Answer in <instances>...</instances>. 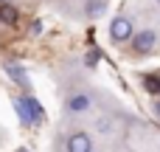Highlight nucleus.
Returning a JSON list of instances; mask_svg holds the SVG:
<instances>
[{
	"label": "nucleus",
	"instance_id": "20e7f679",
	"mask_svg": "<svg viewBox=\"0 0 160 152\" xmlns=\"http://www.w3.org/2000/svg\"><path fill=\"white\" fill-rule=\"evenodd\" d=\"M68 107H70L73 113H84V110L90 107V96H84V93H76V96H70Z\"/></svg>",
	"mask_w": 160,
	"mask_h": 152
},
{
	"label": "nucleus",
	"instance_id": "7ed1b4c3",
	"mask_svg": "<svg viewBox=\"0 0 160 152\" xmlns=\"http://www.w3.org/2000/svg\"><path fill=\"white\" fill-rule=\"evenodd\" d=\"M90 149H93V144H90V135H84V133H73L65 144V152H90Z\"/></svg>",
	"mask_w": 160,
	"mask_h": 152
},
{
	"label": "nucleus",
	"instance_id": "f03ea898",
	"mask_svg": "<svg viewBox=\"0 0 160 152\" xmlns=\"http://www.w3.org/2000/svg\"><path fill=\"white\" fill-rule=\"evenodd\" d=\"M132 42H135V51H138V54H146V51H152V48H155L158 34H155V31H141V34H132Z\"/></svg>",
	"mask_w": 160,
	"mask_h": 152
},
{
	"label": "nucleus",
	"instance_id": "f8f14e48",
	"mask_svg": "<svg viewBox=\"0 0 160 152\" xmlns=\"http://www.w3.org/2000/svg\"><path fill=\"white\" fill-rule=\"evenodd\" d=\"M39 31H42V23H39V20H37V23H31V34H39Z\"/></svg>",
	"mask_w": 160,
	"mask_h": 152
},
{
	"label": "nucleus",
	"instance_id": "ddd939ff",
	"mask_svg": "<svg viewBox=\"0 0 160 152\" xmlns=\"http://www.w3.org/2000/svg\"><path fill=\"white\" fill-rule=\"evenodd\" d=\"M155 107H158V116H160V102H158V104H155Z\"/></svg>",
	"mask_w": 160,
	"mask_h": 152
},
{
	"label": "nucleus",
	"instance_id": "9d476101",
	"mask_svg": "<svg viewBox=\"0 0 160 152\" xmlns=\"http://www.w3.org/2000/svg\"><path fill=\"white\" fill-rule=\"evenodd\" d=\"M101 11H104V6H101V3H96V0H93V3H87V14H90V17H98Z\"/></svg>",
	"mask_w": 160,
	"mask_h": 152
},
{
	"label": "nucleus",
	"instance_id": "f257e3e1",
	"mask_svg": "<svg viewBox=\"0 0 160 152\" xmlns=\"http://www.w3.org/2000/svg\"><path fill=\"white\" fill-rule=\"evenodd\" d=\"M110 34H112V39L115 42H127V39H132V23H129V17H115L112 20V25H110Z\"/></svg>",
	"mask_w": 160,
	"mask_h": 152
},
{
	"label": "nucleus",
	"instance_id": "6e6552de",
	"mask_svg": "<svg viewBox=\"0 0 160 152\" xmlns=\"http://www.w3.org/2000/svg\"><path fill=\"white\" fill-rule=\"evenodd\" d=\"M0 20L3 23H17V8L14 6H3L0 8Z\"/></svg>",
	"mask_w": 160,
	"mask_h": 152
},
{
	"label": "nucleus",
	"instance_id": "1a4fd4ad",
	"mask_svg": "<svg viewBox=\"0 0 160 152\" xmlns=\"http://www.w3.org/2000/svg\"><path fill=\"white\" fill-rule=\"evenodd\" d=\"M143 87H146L149 93H160V79L158 76H146V79H143Z\"/></svg>",
	"mask_w": 160,
	"mask_h": 152
},
{
	"label": "nucleus",
	"instance_id": "423d86ee",
	"mask_svg": "<svg viewBox=\"0 0 160 152\" xmlns=\"http://www.w3.org/2000/svg\"><path fill=\"white\" fill-rule=\"evenodd\" d=\"M14 110H17V116L22 118V124H34V118H31V113H28V104H25V99H14Z\"/></svg>",
	"mask_w": 160,
	"mask_h": 152
},
{
	"label": "nucleus",
	"instance_id": "39448f33",
	"mask_svg": "<svg viewBox=\"0 0 160 152\" xmlns=\"http://www.w3.org/2000/svg\"><path fill=\"white\" fill-rule=\"evenodd\" d=\"M25 104H28V113H31V118H34V124H39V121H45V113H42V107H39V102H37V99H31V96H25Z\"/></svg>",
	"mask_w": 160,
	"mask_h": 152
},
{
	"label": "nucleus",
	"instance_id": "4468645a",
	"mask_svg": "<svg viewBox=\"0 0 160 152\" xmlns=\"http://www.w3.org/2000/svg\"><path fill=\"white\" fill-rule=\"evenodd\" d=\"M17 152H25V149H17Z\"/></svg>",
	"mask_w": 160,
	"mask_h": 152
},
{
	"label": "nucleus",
	"instance_id": "0eeeda50",
	"mask_svg": "<svg viewBox=\"0 0 160 152\" xmlns=\"http://www.w3.org/2000/svg\"><path fill=\"white\" fill-rule=\"evenodd\" d=\"M6 71L11 73V79H14L17 85H28V79H25V71H22L20 65H14V62H8V65H6Z\"/></svg>",
	"mask_w": 160,
	"mask_h": 152
},
{
	"label": "nucleus",
	"instance_id": "9b49d317",
	"mask_svg": "<svg viewBox=\"0 0 160 152\" xmlns=\"http://www.w3.org/2000/svg\"><path fill=\"white\" fill-rule=\"evenodd\" d=\"M96 127H98V130H104V133H107V130H110V121H107V118H98V121H96Z\"/></svg>",
	"mask_w": 160,
	"mask_h": 152
}]
</instances>
